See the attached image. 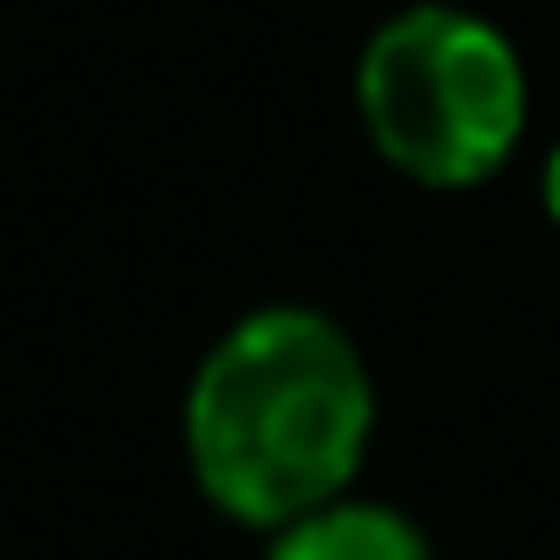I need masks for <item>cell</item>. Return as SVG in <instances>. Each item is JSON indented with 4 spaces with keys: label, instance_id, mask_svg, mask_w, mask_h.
Instances as JSON below:
<instances>
[{
    "label": "cell",
    "instance_id": "obj_2",
    "mask_svg": "<svg viewBox=\"0 0 560 560\" xmlns=\"http://www.w3.org/2000/svg\"><path fill=\"white\" fill-rule=\"evenodd\" d=\"M355 114L376 156L425 191H468L511 164L533 114L525 57L490 14L411 0L355 57Z\"/></svg>",
    "mask_w": 560,
    "mask_h": 560
},
{
    "label": "cell",
    "instance_id": "obj_3",
    "mask_svg": "<svg viewBox=\"0 0 560 560\" xmlns=\"http://www.w3.org/2000/svg\"><path fill=\"white\" fill-rule=\"evenodd\" d=\"M262 560H440L433 539L390 504H362V497H334V504L291 518L270 533Z\"/></svg>",
    "mask_w": 560,
    "mask_h": 560
},
{
    "label": "cell",
    "instance_id": "obj_4",
    "mask_svg": "<svg viewBox=\"0 0 560 560\" xmlns=\"http://www.w3.org/2000/svg\"><path fill=\"white\" fill-rule=\"evenodd\" d=\"M539 206H547V220L560 228V142L547 150V171H539Z\"/></svg>",
    "mask_w": 560,
    "mask_h": 560
},
{
    "label": "cell",
    "instance_id": "obj_1",
    "mask_svg": "<svg viewBox=\"0 0 560 560\" xmlns=\"http://www.w3.org/2000/svg\"><path fill=\"white\" fill-rule=\"evenodd\" d=\"M376 433L370 362L341 319L262 305L206 348L185 390V454L199 497L234 525L284 533L348 497Z\"/></svg>",
    "mask_w": 560,
    "mask_h": 560
}]
</instances>
